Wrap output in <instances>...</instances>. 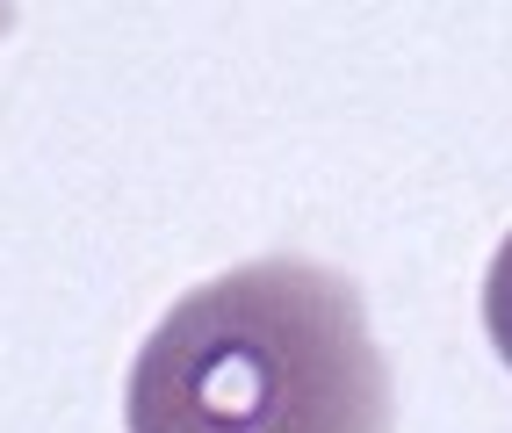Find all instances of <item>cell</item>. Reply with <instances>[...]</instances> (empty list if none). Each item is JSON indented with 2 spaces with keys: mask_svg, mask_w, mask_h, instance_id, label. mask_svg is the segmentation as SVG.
<instances>
[{
  "mask_svg": "<svg viewBox=\"0 0 512 433\" xmlns=\"http://www.w3.org/2000/svg\"><path fill=\"white\" fill-rule=\"evenodd\" d=\"M123 433H390L361 289L289 253L188 289L130 361Z\"/></svg>",
  "mask_w": 512,
  "mask_h": 433,
  "instance_id": "1",
  "label": "cell"
},
{
  "mask_svg": "<svg viewBox=\"0 0 512 433\" xmlns=\"http://www.w3.org/2000/svg\"><path fill=\"white\" fill-rule=\"evenodd\" d=\"M484 332H491L498 361L512 369V231H505V246L491 253V275H484Z\"/></svg>",
  "mask_w": 512,
  "mask_h": 433,
  "instance_id": "2",
  "label": "cell"
},
{
  "mask_svg": "<svg viewBox=\"0 0 512 433\" xmlns=\"http://www.w3.org/2000/svg\"><path fill=\"white\" fill-rule=\"evenodd\" d=\"M8 22H15V8H0V29H8Z\"/></svg>",
  "mask_w": 512,
  "mask_h": 433,
  "instance_id": "3",
  "label": "cell"
}]
</instances>
